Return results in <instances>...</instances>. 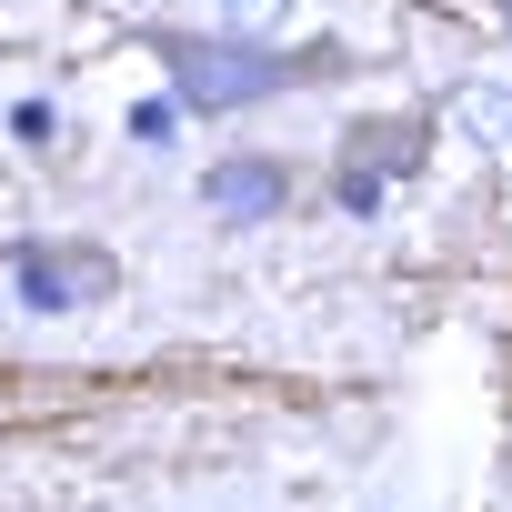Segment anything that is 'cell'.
Here are the masks:
<instances>
[{
    "label": "cell",
    "mask_w": 512,
    "mask_h": 512,
    "mask_svg": "<svg viewBox=\"0 0 512 512\" xmlns=\"http://www.w3.org/2000/svg\"><path fill=\"white\" fill-rule=\"evenodd\" d=\"M282 191H292V171H282V161H262V151H241V161H211V171H201V201H211L231 231H241V221H272V211H282Z\"/></svg>",
    "instance_id": "277c9868"
},
{
    "label": "cell",
    "mask_w": 512,
    "mask_h": 512,
    "mask_svg": "<svg viewBox=\"0 0 512 512\" xmlns=\"http://www.w3.org/2000/svg\"><path fill=\"white\" fill-rule=\"evenodd\" d=\"M422 121H362L352 141H342V211H382V181H402L412 161H422Z\"/></svg>",
    "instance_id": "3957f363"
},
{
    "label": "cell",
    "mask_w": 512,
    "mask_h": 512,
    "mask_svg": "<svg viewBox=\"0 0 512 512\" xmlns=\"http://www.w3.org/2000/svg\"><path fill=\"white\" fill-rule=\"evenodd\" d=\"M111 282H121V262L111 251H91V241H31L21 251V302L31 312H91V302H111Z\"/></svg>",
    "instance_id": "7a4b0ae2"
},
{
    "label": "cell",
    "mask_w": 512,
    "mask_h": 512,
    "mask_svg": "<svg viewBox=\"0 0 512 512\" xmlns=\"http://www.w3.org/2000/svg\"><path fill=\"white\" fill-rule=\"evenodd\" d=\"M462 111H472V131H482V141H512V101H502V91H472Z\"/></svg>",
    "instance_id": "5b68a950"
},
{
    "label": "cell",
    "mask_w": 512,
    "mask_h": 512,
    "mask_svg": "<svg viewBox=\"0 0 512 512\" xmlns=\"http://www.w3.org/2000/svg\"><path fill=\"white\" fill-rule=\"evenodd\" d=\"M151 61L191 111H251L332 71V51H262V41H211V31H151Z\"/></svg>",
    "instance_id": "6da1fadb"
}]
</instances>
